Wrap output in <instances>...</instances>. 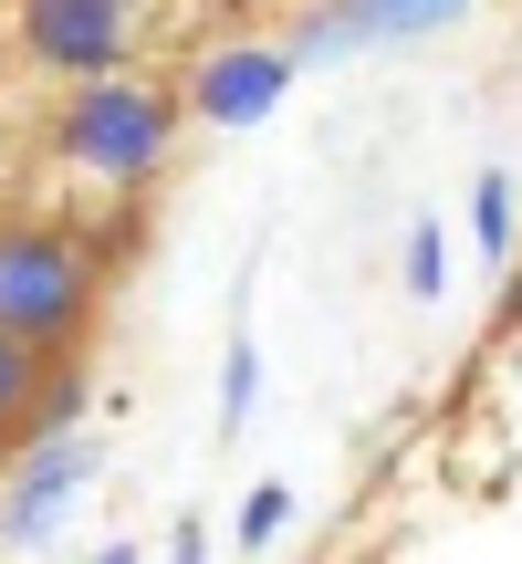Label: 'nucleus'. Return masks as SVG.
<instances>
[{"label":"nucleus","instance_id":"nucleus-1","mask_svg":"<svg viewBox=\"0 0 522 564\" xmlns=\"http://www.w3.org/2000/svg\"><path fill=\"white\" fill-rule=\"evenodd\" d=\"M63 158L95 167V178H146L167 158V105L137 84H84L74 116H63Z\"/></svg>","mask_w":522,"mask_h":564},{"label":"nucleus","instance_id":"nucleus-2","mask_svg":"<svg viewBox=\"0 0 522 564\" xmlns=\"http://www.w3.org/2000/svg\"><path fill=\"white\" fill-rule=\"evenodd\" d=\"M74 314H84L74 241H53V230H11V241H0V335L42 345V335H74Z\"/></svg>","mask_w":522,"mask_h":564},{"label":"nucleus","instance_id":"nucleus-3","mask_svg":"<svg viewBox=\"0 0 522 564\" xmlns=\"http://www.w3.org/2000/svg\"><path fill=\"white\" fill-rule=\"evenodd\" d=\"M21 32L53 74H116V53H126L116 0H21Z\"/></svg>","mask_w":522,"mask_h":564},{"label":"nucleus","instance_id":"nucleus-4","mask_svg":"<svg viewBox=\"0 0 522 564\" xmlns=\"http://www.w3.org/2000/svg\"><path fill=\"white\" fill-rule=\"evenodd\" d=\"M282 84H293V63H282V53H220L199 74V116L251 126V116H272V105H282Z\"/></svg>","mask_w":522,"mask_h":564},{"label":"nucleus","instance_id":"nucleus-5","mask_svg":"<svg viewBox=\"0 0 522 564\" xmlns=\"http://www.w3.org/2000/svg\"><path fill=\"white\" fill-rule=\"evenodd\" d=\"M470 0H345L335 21H314V42H387V32H428V21H460Z\"/></svg>","mask_w":522,"mask_h":564},{"label":"nucleus","instance_id":"nucleus-6","mask_svg":"<svg viewBox=\"0 0 522 564\" xmlns=\"http://www.w3.org/2000/svg\"><path fill=\"white\" fill-rule=\"evenodd\" d=\"M84 470H95V460H84V449H53V460H42L32 481H21V502H11V533H42V512H53L63 491L84 481Z\"/></svg>","mask_w":522,"mask_h":564},{"label":"nucleus","instance_id":"nucleus-7","mask_svg":"<svg viewBox=\"0 0 522 564\" xmlns=\"http://www.w3.org/2000/svg\"><path fill=\"white\" fill-rule=\"evenodd\" d=\"M470 230H481V251H502V241H512V188H502V178L470 188Z\"/></svg>","mask_w":522,"mask_h":564},{"label":"nucleus","instance_id":"nucleus-8","mask_svg":"<svg viewBox=\"0 0 522 564\" xmlns=\"http://www.w3.org/2000/svg\"><path fill=\"white\" fill-rule=\"evenodd\" d=\"M21 387H32V356H21V335H0V408H11Z\"/></svg>","mask_w":522,"mask_h":564}]
</instances>
